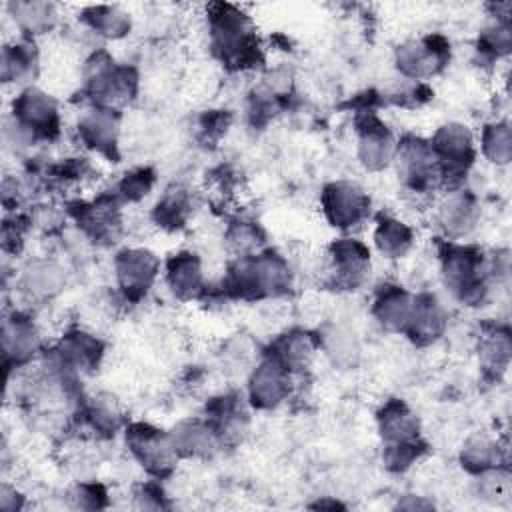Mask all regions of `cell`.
Here are the masks:
<instances>
[{
	"label": "cell",
	"mask_w": 512,
	"mask_h": 512,
	"mask_svg": "<svg viewBox=\"0 0 512 512\" xmlns=\"http://www.w3.org/2000/svg\"><path fill=\"white\" fill-rule=\"evenodd\" d=\"M232 284L244 296L278 294L288 288L290 274L284 260L276 254L244 256L232 268Z\"/></svg>",
	"instance_id": "cell-1"
},
{
	"label": "cell",
	"mask_w": 512,
	"mask_h": 512,
	"mask_svg": "<svg viewBox=\"0 0 512 512\" xmlns=\"http://www.w3.org/2000/svg\"><path fill=\"white\" fill-rule=\"evenodd\" d=\"M444 280L446 286L466 302H480L486 286L482 278V256L470 248H452L444 256Z\"/></svg>",
	"instance_id": "cell-2"
},
{
	"label": "cell",
	"mask_w": 512,
	"mask_h": 512,
	"mask_svg": "<svg viewBox=\"0 0 512 512\" xmlns=\"http://www.w3.org/2000/svg\"><path fill=\"white\" fill-rule=\"evenodd\" d=\"M250 22L232 6H216L210 16V34L214 48L224 58H246L250 54Z\"/></svg>",
	"instance_id": "cell-3"
},
{
	"label": "cell",
	"mask_w": 512,
	"mask_h": 512,
	"mask_svg": "<svg viewBox=\"0 0 512 512\" xmlns=\"http://www.w3.org/2000/svg\"><path fill=\"white\" fill-rule=\"evenodd\" d=\"M126 442L142 466L156 474L168 470L178 454L172 436H166L148 424L130 426L126 430Z\"/></svg>",
	"instance_id": "cell-4"
},
{
	"label": "cell",
	"mask_w": 512,
	"mask_h": 512,
	"mask_svg": "<svg viewBox=\"0 0 512 512\" xmlns=\"http://www.w3.org/2000/svg\"><path fill=\"white\" fill-rule=\"evenodd\" d=\"M398 168L414 190L434 186L440 176V162L432 146L420 138H406L398 146Z\"/></svg>",
	"instance_id": "cell-5"
},
{
	"label": "cell",
	"mask_w": 512,
	"mask_h": 512,
	"mask_svg": "<svg viewBox=\"0 0 512 512\" xmlns=\"http://www.w3.org/2000/svg\"><path fill=\"white\" fill-rule=\"evenodd\" d=\"M322 206L326 218L340 228H348L358 224L370 206L368 196L364 190L352 182H334L326 186Z\"/></svg>",
	"instance_id": "cell-6"
},
{
	"label": "cell",
	"mask_w": 512,
	"mask_h": 512,
	"mask_svg": "<svg viewBox=\"0 0 512 512\" xmlns=\"http://www.w3.org/2000/svg\"><path fill=\"white\" fill-rule=\"evenodd\" d=\"M448 46L442 38H424V40H410L402 44L396 52L398 68L412 78L432 76L446 60Z\"/></svg>",
	"instance_id": "cell-7"
},
{
	"label": "cell",
	"mask_w": 512,
	"mask_h": 512,
	"mask_svg": "<svg viewBox=\"0 0 512 512\" xmlns=\"http://www.w3.org/2000/svg\"><path fill=\"white\" fill-rule=\"evenodd\" d=\"M290 390V370L268 356L258 364L250 378V400L258 408H274Z\"/></svg>",
	"instance_id": "cell-8"
},
{
	"label": "cell",
	"mask_w": 512,
	"mask_h": 512,
	"mask_svg": "<svg viewBox=\"0 0 512 512\" xmlns=\"http://www.w3.org/2000/svg\"><path fill=\"white\" fill-rule=\"evenodd\" d=\"M158 272V260L152 252L132 248L124 250L116 258V276L124 292L130 296L144 294L154 282Z\"/></svg>",
	"instance_id": "cell-9"
},
{
	"label": "cell",
	"mask_w": 512,
	"mask_h": 512,
	"mask_svg": "<svg viewBox=\"0 0 512 512\" xmlns=\"http://www.w3.org/2000/svg\"><path fill=\"white\" fill-rule=\"evenodd\" d=\"M14 116L16 122H20L32 134H48L50 130H56L58 124V110L54 100L36 88H28L16 98Z\"/></svg>",
	"instance_id": "cell-10"
},
{
	"label": "cell",
	"mask_w": 512,
	"mask_h": 512,
	"mask_svg": "<svg viewBox=\"0 0 512 512\" xmlns=\"http://www.w3.org/2000/svg\"><path fill=\"white\" fill-rule=\"evenodd\" d=\"M330 260L336 282L348 288L358 286L370 270L368 250L356 240L344 238L334 242V246L330 248Z\"/></svg>",
	"instance_id": "cell-11"
},
{
	"label": "cell",
	"mask_w": 512,
	"mask_h": 512,
	"mask_svg": "<svg viewBox=\"0 0 512 512\" xmlns=\"http://www.w3.org/2000/svg\"><path fill=\"white\" fill-rule=\"evenodd\" d=\"M430 146L438 162L450 164V168H464L472 160V134L462 124H444Z\"/></svg>",
	"instance_id": "cell-12"
},
{
	"label": "cell",
	"mask_w": 512,
	"mask_h": 512,
	"mask_svg": "<svg viewBox=\"0 0 512 512\" xmlns=\"http://www.w3.org/2000/svg\"><path fill=\"white\" fill-rule=\"evenodd\" d=\"M394 154H396V146L386 126L372 120L360 130L358 156L366 168L380 170L394 158Z\"/></svg>",
	"instance_id": "cell-13"
},
{
	"label": "cell",
	"mask_w": 512,
	"mask_h": 512,
	"mask_svg": "<svg viewBox=\"0 0 512 512\" xmlns=\"http://www.w3.org/2000/svg\"><path fill=\"white\" fill-rule=\"evenodd\" d=\"M444 324H446V314L440 302L430 294H422L412 304V314H410L406 332L414 340L430 342L442 334Z\"/></svg>",
	"instance_id": "cell-14"
},
{
	"label": "cell",
	"mask_w": 512,
	"mask_h": 512,
	"mask_svg": "<svg viewBox=\"0 0 512 512\" xmlns=\"http://www.w3.org/2000/svg\"><path fill=\"white\" fill-rule=\"evenodd\" d=\"M80 136L90 148L112 154L118 136V120L112 110L96 108L80 120Z\"/></svg>",
	"instance_id": "cell-15"
},
{
	"label": "cell",
	"mask_w": 512,
	"mask_h": 512,
	"mask_svg": "<svg viewBox=\"0 0 512 512\" xmlns=\"http://www.w3.org/2000/svg\"><path fill=\"white\" fill-rule=\"evenodd\" d=\"M378 424L380 434L388 444L410 442L418 436V418L400 400H392L384 406L378 416Z\"/></svg>",
	"instance_id": "cell-16"
},
{
	"label": "cell",
	"mask_w": 512,
	"mask_h": 512,
	"mask_svg": "<svg viewBox=\"0 0 512 512\" xmlns=\"http://www.w3.org/2000/svg\"><path fill=\"white\" fill-rule=\"evenodd\" d=\"M478 220V204L470 194L458 192L448 196V200L440 206V222L444 230L452 236L468 234Z\"/></svg>",
	"instance_id": "cell-17"
},
{
	"label": "cell",
	"mask_w": 512,
	"mask_h": 512,
	"mask_svg": "<svg viewBox=\"0 0 512 512\" xmlns=\"http://www.w3.org/2000/svg\"><path fill=\"white\" fill-rule=\"evenodd\" d=\"M166 278L172 292L180 298H192L202 288V268L194 254H178L168 262Z\"/></svg>",
	"instance_id": "cell-18"
},
{
	"label": "cell",
	"mask_w": 512,
	"mask_h": 512,
	"mask_svg": "<svg viewBox=\"0 0 512 512\" xmlns=\"http://www.w3.org/2000/svg\"><path fill=\"white\" fill-rule=\"evenodd\" d=\"M412 304L414 300L406 292H402L400 288H388L376 300L374 314L384 328L406 332L412 314Z\"/></svg>",
	"instance_id": "cell-19"
},
{
	"label": "cell",
	"mask_w": 512,
	"mask_h": 512,
	"mask_svg": "<svg viewBox=\"0 0 512 512\" xmlns=\"http://www.w3.org/2000/svg\"><path fill=\"white\" fill-rule=\"evenodd\" d=\"M172 442L178 454L206 456L216 448V432L202 422H182L174 428Z\"/></svg>",
	"instance_id": "cell-20"
},
{
	"label": "cell",
	"mask_w": 512,
	"mask_h": 512,
	"mask_svg": "<svg viewBox=\"0 0 512 512\" xmlns=\"http://www.w3.org/2000/svg\"><path fill=\"white\" fill-rule=\"evenodd\" d=\"M2 344L6 358H12L14 362H24L36 352L38 336L30 322H26L24 318H14L4 324Z\"/></svg>",
	"instance_id": "cell-21"
},
{
	"label": "cell",
	"mask_w": 512,
	"mask_h": 512,
	"mask_svg": "<svg viewBox=\"0 0 512 512\" xmlns=\"http://www.w3.org/2000/svg\"><path fill=\"white\" fill-rule=\"evenodd\" d=\"M58 352H60L62 364L78 370H88L96 366L102 348H100V342L90 334L76 332V334H68L62 340Z\"/></svg>",
	"instance_id": "cell-22"
},
{
	"label": "cell",
	"mask_w": 512,
	"mask_h": 512,
	"mask_svg": "<svg viewBox=\"0 0 512 512\" xmlns=\"http://www.w3.org/2000/svg\"><path fill=\"white\" fill-rule=\"evenodd\" d=\"M374 242H376V248L386 258H400L412 246V230L394 218H384L376 226Z\"/></svg>",
	"instance_id": "cell-23"
},
{
	"label": "cell",
	"mask_w": 512,
	"mask_h": 512,
	"mask_svg": "<svg viewBox=\"0 0 512 512\" xmlns=\"http://www.w3.org/2000/svg\"><path fill=\"white\" fill-rule=\"evenodd\" d=\"M276 352H272L270 356L276 358L284 368L288 370H300L308 364V360L314 354V344L310 340L308 334L302 332H292L286 334L284 338H280L274 346Z\"/></svg>",
	"instance_id": "cell-24"
},
{
	"label": "cell",
	"mask_w": 512,
	"mask_h": 512,
	"mask_svg": "<svg viewBox=\"0 0 512 512\" xmlns=\"http://www.w3.org/2000/svg\"><path fill=\"white\" fill-rule=\"evenodd\" d=\"M64 276L52 262H34L24 270L22 286L36 298H46L62 288Z\"/></svg>",
	"instance_id": "cell-25"
},
{
	"label": "cell",
	"mask_w": 512,
	"mask_h": 512,
	"mask_svg": "<svg viewBox=\"0 0 512 512\" xmlns=\"http://www.w3.org/2000/svg\"><path fill=\"white\" fill-rule=\"evenodd\" d=\"M10 12L16 24L28 34H42L50 30L56 20L52 4L46 2H12Z\"/></svg>",
	"instance_id": "cell-26"
},
{
	"label": "cell",
	"mask_w": 512,
	"mask_h": 512,
	"mask_svg": "<svg viewBox=\"0 0 512 512\" xmlns=\"http://www.w3.org/2000/svg\"><path fill=\"white\" fill-rule=\"evenodd\" d=\"M82 20L98 34L108 38H120L130 28V18L112 6H92L84 10Z\"/></svg>",
	"instance_id": "cell-27"
},
{
	"label": "cell",
	"mask_w": 512,
	"mask_h": 512,
	"mask_svg": "<svg viewBox=\"0 0 512 512\" xmlns=\"http://www.w3.org/2000/svg\"><path fill=\"white\" fill-rule=\"evenodd\" d=\"M34 66H36V56L32 46L16 44V46H6L2 50L4 82H22L26 76L32 74Z\"/></svg>",
	"instance_id": "cell-28"
},
{
	"label": "cell",
	"mask_w": 512,
	"mask_h": 512,
	"mask_svg": "<svg viewBox=\"0 0 512 512\" xmlns=\"http://www.w3.org/2000/svg\"><path fill=\"white\" fill-rule=\"evenodd\" d=\"M482 150L492 162L506 164L512 156L510 126L506 122H496V124L486 126V130L482 134Z\"/></svg>",
	"instance_id": "cell-29"
},
{
	"label": "cell",
	"mask_w": 512,
	"mask_h": 512,
	"mask_svg": "<svg viewBox=\"0 0 512 512\" xmlns=\"http://www.w3.org/2000/svg\"><path fill=\"white\" fill-rule=\"evenodd\" d=\"M190 208V198L188 192L182 188H172L166 190L164 198L156 206V218L162 226H180L188 214Z\"/></svg>",
	"instance_id": "cell-30"
},
{
	"label": "cell",
	"mask_w": 512,
	"mask_h": 512,
	"mask_svg": "<svg viewBox=\"0 0 512 512\" xmlns=\"http://www.w3.org/2000/svg\"><path fill=\"white\" fill-rule=\"evenodd\" d=\"M496 460H498V448L482 436L468 440V444L462 450V462L476 472L492 470Z\"/></svg>",
	"instance_id": "cell-31"
},
{
	"label": "cell",
	"mask_w": 512,
	"mask_h": 512,
	"mask_svg": "<svg viewBox=\"0 0 512 512\" xmlns=\"http://www.w3.org/2000/svg\"><path fill=\"white\" fill-rule=\"evenodd\" d=\"M352 336L354 334L338 330V328L328 334L326 348H328V354H332L336 362L352 364L354 358L358 356V344H356V340Z\"/></svg>",
	"instance_id": "cell-32"
},
{
	"label": "cell",
	"mask_w": 512,
	"mask_h": 512,
	"mask_svg": "<svg viewBox=\"0 0 512 512\" xmlns=\"http://www.w3.org/2000/svg\"><path fill=\"white\" fill-rule=\"evenodd\" d=\"M510 44H512L510 28L506 24H502V22H496V26L484 30V34L480 38L482 52H488L492 56L506 54L510 50Z\"/></svg>",
	"instance_id": "cell-33"
},
{
	"label": "cell",
	"mask_w": 512,
	"mask_h": 512,
	"mask_svg": "<svg viewBox=\"0 0 512 512\" xmlns=\"http://www.w3.org/2000/svg\"><path fill=\"white\" fill-rule=\"evenodd\" d=\"M484 360L496 370H504L510 358V338L506 332H496L484 346Z\"/></svg>",
	"instance_id": "cell-34"
},
{
	"label": "cell",
	"mask_w": 512,
	"mask_h": 512,
	"mask_svg": "<svg viewBox=\"0 0 512 512\" xmlns=\"http://www.w3.org/2000/svg\"><path fill=\"white\" fill-rule=\"evenodd\" d=\"M152 182H154V176L150 170H136L126 174V178L120 184V190L128 200H138L150 190Z\"/></svg>",
	"instance_id": "cell-35"
},
{
	"label": "cell",
	"mask_w": 512,
	"mask_h": 512,
	"mask_svg": "<svg viewBox=\"0 0 512 512\" xmlns=\"http://www.w3.org/2000/svg\"><path fill=\"white\" fill-rule=\"evenodd\" d=\"M232 240L236 242V246H240L242 250H248V248H254L260 240H258V228L250 226V224H240L232 230Z\"/></svg>",
	"instance_id": "cell-36"
}]
</instances>
